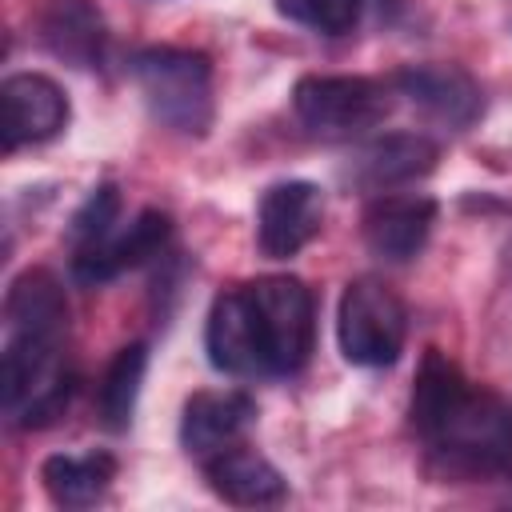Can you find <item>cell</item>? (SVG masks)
I'll return each mask as SVG.
<instances>
[{
  "instance_id": "1",
  "label": "cell",
  "mask_w": 512,
  "mask_h": 512,
  "mask_svg": "<svg viewBox=\"0 0 512 512\" xmlns=\"http://www.w3.org/2000/svg\"><path fill=\"white\" fill-rule=\"evenodd\" d=\"M408 420L428 464L452 480L512 476V408L472 384L440 348H428L412 384Z\"/></svg>"
},
{
  "instance_id": "2",
  "label": "cell",
  "mask_w": 512,
  "mask_h": 512,
  "mask_svg": "<svg viewBox=\"0 0 512 512\" xmlns=\"http://www.w3.org/2000/svg\"><path fill=\"white\" fill-rule=\"evenodd\" d=\"M316 344V304L296 276H256L224 288L204 320L208 364L236 380L296 376Z\"/></svg>"
},
{
  "instance_id": "3",
  "label": "cell",
  "mask_w": 512,
  "mask_h": 512,
  "mask_svg": "<svg viewBox=\"0 0 512 512\" xmlns=\"http://www.w3.org/2000/svg\"><path fill=\"white\" fill-rule=\"evenodd\" d=\"M76 392V372L64 336L8 332L0 352V404L16 428H44L64 416Z\"/></svg>"
},
{
  "instance_id": "4",
  "label": "cell",
  "mask_w": 512,
  "mask_h": 512,
  "mask_svg": "<svg viewBox=\"0 0 512 512\" xmlns=\"http://www.w3.org/2000/svg\"><path fill=\"white\" fill-rule=\"evenodd\" d=\"M132 80L152 112V120L180 136H204L216 116L212 60L196 48H140L132 56Z\"/></svg>"
},
{
  "instance_id": "5",
  "label": "cell",
  "mask_w": 512,
  "mask_h": 512,
  "mask_svg": "<svg viewBox=\"0 0 512 512\" xmlns=\"http://www.w3.org/2000/svg\"><path fill=\"white\" fill-rule=\"evenodd\" d=\"M408 340V308L380 276H356L336 304V344L356 368H388Z\"/></svg>"
},
{
  "instance_id": "6",
  "label": "cell",
  "mask_w": 512,
  "mask_h": 512,
  "mask_svg": "<svg viewBox=\"0 0 512 512\" xmlns=\"http://www.w3.org/2000/svg\"><path fill=\"white\" fill-rule=\"evenodd\" d=\"M292 112L320 140H356L388 120L392 84L372 76H300Z\"/></svg>"
},
{
  "instance_id": "7",
  "label": "cell",
  "mask_w": 512,
  "mask_h": 512,
  "mask_svg": "<svg viewBox=\"0 0 512 512\" xmlns=\"http://www.w3.org/2000/svg\"><path fill=\"white\" fill-rule=\"evenodd\" d=\"M324 224V192L312 180H276L256 204V248L264 260H292Z\"/></svg>"
},
{
  "instance_id": "8",
  "label": "cell",
  "mask_w": 512,
  "mask_h": 512,
  "mask_svg": "<svg viewBox=\"0 0 512 512\" xmlns=\"http://www.w3.org/2000/svg\"><path fill=\"white\" fill-rule=\"evenodd\" d=\"M388 84L396 96H404L428 120H436L452 132H464L484 116L480 84L456 64H404Z\"/></svg>"
},
{
  "instance_id": "9",
  "label": "cell",
  "mask_w": 512,
  "mask_h": 512,
  "mask_svg": "<svg viewBox=\"0 0 512 512\" xmlns=\"http://www.w3.org/2000/svg\"><path fill=\"white\" fill-rule=\"evenodd\" d=\"M168 240H172V220H168V212L144 208V212H136L128 224H116L100 244L72 252V276H76V284H88V288L108 284V280H116L120 272L140 268V264H148L152 256H160V252L168 248Z\"/></svg>"
},
{
  "instance_id": "10",
  "label": "cell",
  "mask_w": 512,
  "mask_h": 512,
  "mask_svg": "<svg viewBox=\"0 0 512 512\" xmlns=\"http://www.w3.org/2000/svg\"><path fill=\"white\" fill-rule=\"evenodd\" d=\"M436 228V200L424 192H380L368 200L360 232L372 256L388 264H408L424 252Z\"/></svg>"
},
{
  "instance_id": "11",
  "label": "cell",
  "mask_w": 512,
  "mask_h": 512,
  "mask_svg": "<svg viewBox=\"0 0 512 512\" xmlns=\"http://www.w3.org/2000/svg\"><path fill=\"white\" fill-rule=\"evenodd\" d=\"M4 104V152L44 144L64 132L72 108L64 88L44 72H12L0 84Z\"/></svg>"
},
{
  "instance_id": "12",
  "label": "cell",
  "mask_w": 512,
  "mask_h": 512,
  "mask_svg": "<svg viewBox=\"0 0 512 512\" xmlns=\"http://www.w3.org/2000/svg\"><path fill=\"white\" fill-rule=\"evenodd\" d=\"M440 160L436 140H428L424 132H388L368 140L344 168V180L360 192H396L420 176H428Z\"/></svg>"
},
{
  "instance_id": "13",
  "label": "cell",
  "mask_w": 512,
  "mask_h": 512,
  "mask_svg": "<svg viewBox=\"0 0 512 512\" xmlns=\"http://www.w3.org/2000/svg\"><path fill=\"white\" fill-rule=\"evenodd\" d=\"M256 420V400L240 388H204L184 400L180 416V444L184 452L204 464L208 456L232 448L244 440V432Z\"/></svg>"
},
{
  "instance_id": "14",
  "label": "cell",
  "mask_w": 512,
  "mask_h": 512,
  "mask_svg": "<svg viewBox=\"0 0 512 512\" xmlns=\"http://www.w3.org/2000/svg\"><path fill=\"white\" fill-rule=\"evenodd\" d=\"M200 468H204L208 488L224 504H236V508H268V504H280L288 496L280 468L268 456H260L256 448H248L244 440L208 456Z\"/></svg>"
},
{
  "instance_id": "15",
  "label": "cell",
  "mask_w": 512,
  "mask_h": 512,
  "mask_svg": "<svg viewBox=\"0 0 512 512\" xmlns=\"http://www.w3.org/2000/svg\"><path fill=\"white\" fill-rule=\"evenodd\" d=\"M40 40L56 60L72 68H100L108 28L92 0H48L40 12Z\"/></svg>"
},
{
  "instance_id": "16",
  "label": "cell",
  "mask_w": 512,
  "mask_h": 512,
  "mask_svg": "<svg viewBox=\"0 0 512 512\" xmlns=\"http://www.w3.org/2000/svg\"><path fill=\"white\" fill-rule=\"evenodd\" d=\"M116 480V456L88 448V452H56L40 464V484L56 508H92L108 496Z\"/></svg>"
},
{
  "instance_id": "17",
  "label": "cell",
  "mask_w": 512,
  "mask_h": 512,
  "mask_svg": "<svg viewBox=\"0 0 512 512\" xmlns=\"http://www.w3.org/2000/svg\"><path fill=\"white\" fill-rule=\"evenodd\" d=\"M4 324L8 332H40V336H68V300L64 284L48 268H28L8 284L4 296Z\"/></svg>"
},
{
  "instance_id": "18",
  "label": "cell",
  "mask_w": 512,
  "mask_h": 512,
  "mask_svg": "<svg viewBox=\"0 0 512 512\" xmlns=\"http://www.w3.org/2000/svg\"><path fill=\"white\" fill-rule=\"evenodd\" d=\"M144 372H148V344H140V340L124 344L108 360V368L96 384V416L108 432H124L132 424L136 400H140V388H144Z\"/></svg>"
},
{
  "instance_id": "19",
  "label": "cell",
  "mask_w": 512,
  "mask_h": 512,
  "mask_svg": "<svg viewBox=\"0 0 512 512\" xmlns=\"http://www.w3.org/2000/svg\"><path fill=\"white\" fill-rule=\"evenodd\" d=\"M276 12L320 36H348L364 24V16L392 20L400 0H272Z\"/></svg>"
},
{
  "instance_id": "20",
  "label": "cell",
  "mask_w": 512,
  "mask_h": 512,
  "mask_svg": "<svg viewBox=\"0 0 512 512\" xmlns=\"http://www.w3.org/2000/svg\"><path fill=\"white\" fill-rule=\"evenodd\" d=\"M120 208H124L120 188H116V184H96V188L84 196V204L72 212V220H68V248L80 252V248L100 244V240L120 224Z\"/></svg>"
}]
</instances>
